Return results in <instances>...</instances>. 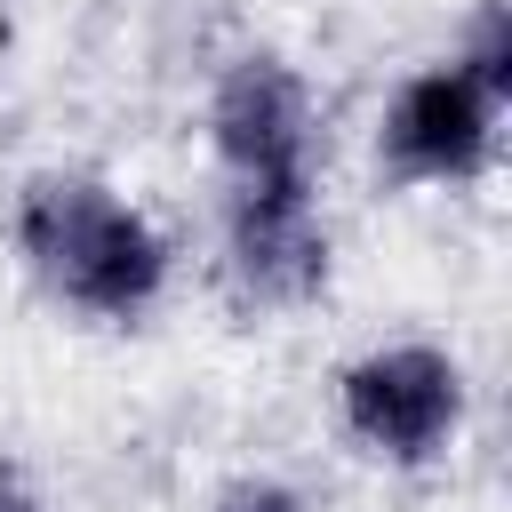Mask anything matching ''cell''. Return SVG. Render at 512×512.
<instances>
[{
	"label": "cell",
	"mask_w": 512,
	"mask_h": 512,
	"mask_svg": "<svg viewBox=\"0 0 512 512\" xmlns=\"http://www.w3.org/2000/svg\"><path fill=\"white\" fill-rule=\"evenodd\" d=\"M488 128H496V96L464 64L416 72L392 96V120H384L392 176H472L488 160Z\"/></svg>",
	"instance_id": "cell-5"
},
{
	"label": "cell",
	"mask_w": 512,
	"mask_h": 512,
	"mask_svg": "<svg viewBox=\"0 0 512 512\" xmlns=\"http://www.w3.org/2000/svg\"><path fill=\"white\" fill-rule=\"evenodd\" d=\"M216 512H304V496L280 488V480H232V488L216 496Z\"/></svg>",
	"instance_id": "cell-7"
},
{
	"label": "cell",
	"mask_w": 512,
	"mask_h": 512,
	"mask_svg": "<svg viewBox=\"0 0 512 512\" xmlns=\"http://www.w3.org/2000/svg\"><path fill=\"white\" fill-rule=\"evenodd\" d=\"M208 128H216V152L232 160L240 184H296V176H312V112H304L296 72L272 64V56H248V64L224 72Z\"/></svg>",
	"instance_id": "cell-4"
},
{
	"label": "cell",
	"mask_w": 512,
	"mask_h": 512,
	"mask_svg": "<svg viewBox=\"0 0 512 512\" xmlns=\"http://www.w3.org/2000/svg\"><path fill=\"white\" fill-rule=\"evenodd\" d=\"M464 72L504 104L512 96V16H504V0H488L480 8V24H472V56H464Z\"/></svg>",
	"instance_id": "cell-6"
},
{
	"label": "cell",
	"mask_w": 512,
	"mask_h": 512,
	"mask_svg": "<svg viewBox=\"0 0 512 512\" xmlns=\"http://www.w3.org/2000/svg\"><path fill=\"white\" fill-rule=\"evenodd\" d=\"M16 240H24L32 272L64 304H80L96 320H136L160 296V280H168L160 232L128 200H112L104 184H88V176H40V184H24Z\"/></svg>",
	"instance_id": "cell-1"
},
{
	"label": "cell",
	"mask_w": 512,
	"mask_h": 512,
	"mask_svg": "<svg viewBox=\"0 0 512 512\" xmlns=\"http://www.w3.org/2000/svg\"><path fill=\"white\" fill-rule=\"evenodd\" d=\"M232 280L256 304H312L320 296L328 232H320V208H312V176L232 192Z\"/></svg>",
	"instance_id": "cell-3"
},
{
	"label": "cell",
	"mask_w": 512,
	"mask_h": 512,
	"mask_svg": "<svg viewBox=\"0 0 512 512\" xmlns=\"http://www.w3.org/2000/svg\"><path fill=\"white\" fill-rule=\"evenodd\" d=\"M0 512H32V504H24V488H16L8 472H0Z\"/></svg>",
	"instance_id": "cell-8"
},
{
	"label": "cell",
	"mask_w": 512,
	"mask_h": 512,
	"mask_svg": "<svg viewBox=\"0 0 512 512\" xmlns=\"http://www.w3.org/2000/svg\"><path fill=\"white\" fill-rule=\"evenodd\" d=\"M464 416V376L432 344H392L344 368V424L392 464H424Z\"/></svg>",
	"instance_id": "cell-2"
},
{
	"label": "cell",
	"mask_w": 512,
	"mask_h": 512,
	"mask_svg": "<svg viewBox=\"0 0 512 512\" xmlns=\"http://www.w3.org/2000/svg\"><path fill=\"white\" fill-rule=\"evenodd\" d=\"M0 32H8V8H0Z\"/></svg>",
	"instance_id": "cell-9"
}]
</instances>
